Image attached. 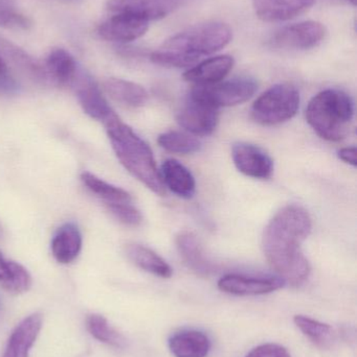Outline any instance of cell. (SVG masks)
I'll return each mask as SVG.
<instances>
[{"mask_svg": "<svg viewBox=\"0 0 357 357\" xmlns=\"http://www.w3.org/2000/svg\"><path fill=\"white\" fill-rule=\"evenodd\" d=\"M176 245L187 266L197 274L207 276L213 271V266L205 257L203 248L193 233H180L176 237Z\"/></svg>", "mask_w": 357, "mask_h": 357, "instance_id": "23", "label": "cell"}, {"mask_svg": "<svg viewBox=\"0 0 357 357\" xmlns=\"http://www.w3.org/2000/svg\"><path fill=\"white\" fill-rule=\"evenodd\" d=\"M347 1L350 2V3L354 4H354H356V0H347Z\"/></svg>", "mask_w": 357, "mask_h": 357, "instance_id": "37", "label": "cell"}, {"mask_svg": "<svg viewBox=\"0 0 357 357\" xmlns=\"http://www.w3.org/2000/svg\"><path fill=\"white\" fill-rule=\"evenodd\" d=\"M161 180L165 187L182 199H190L196 190V182L191 172L174 159H168L161 165Z\"/></svg>", "mask_w": 357, "mask_h": 357, "instance_id": "20", "label": "cell"}, {"mask_svg": "<svg viewBox=\"0 0 357 357\" xmlns=\"http://www.w3.org/2000/svg\"><path fill=\"white\" fill-rule=\"evenodd\" d=\"M106 206L107 210L117 218L119 222L128 227L140 226L143 220L142 213L133 205L132 202L124 203L109 204Z\"/></svg>", "mask_w": 357, "mask_h": 357, "instance_id": "31", "label": "cell"}, {"mask_svg": "<svg viewBox=\"0 0 357 357\" xmlns=\"http://www.w3.org/2000/svg\"><path fill=\"white\" fill-rule=\"evenodd\" d=\"M219 121V109L203 98L189 93L178 111L177 123L193 136L211 135Z\"/></svg>", "mask_w": 357, "mask_h": 357, "instance_id": "8", "label": "cell"}, {"mask_svg": "<svg viewBox=\"0 0 357 357\" xmlns=\"http://www.w3.org/2000/svg\"><path fill=\"white\" fill-rule=\"evenodd\" d=\"M180 4V0H109L107 10L111 14L126 13L145 20L165 18Z\"/></svg>", "mask_w": 357, "mask_h": 357, "instance_id": "13", "label": "cell"}, {"mask_svg": "<svg viewBox=\"0 0 357 357\" xmlns=\"http://www.w3.org/2000/svg\"><path fill=\"white\" fill-rule=\"evenodd\" d=\"M1 41L0 44H1L4 54L23 75H27V77H29V79L35 82V83L41 84V85L50 83V79H48L43 65L38 63L35 59L31 58L21 48L13 45L8 42L3 41V40H1Z\"/></svg>", "mask_w": 357, "mask_h": 357, "instance_id": "24", "label": "cell"}, {"mask_svg": "<svg viewBox=\"0 0 357 357\" xmlns=\"http://www.w3.org/2000/svg\"><path fill=\"white\" fill-rule=\"evenodd\" d=\"M232 38V29L226 23H201L166 40L151 54L150 60L168 68H188L196 65L203 56L226 47Z\"/></svg>", "mask_w": 357, "mask_h": 357, "instance_id": "2", "label": "cell"}, {"mask_svg": "<svg viewBox=\"0 0 357 357\" xmlns=\"http://www.w3.org/2000/svg\"><path fill=\"white\" fill-rule=\"evenodd\" d=\"M103 88L115 102L130 108H140L148 102V92L133 82L110 77L104 82Z\"/></svg>", "mask_w": 357, "mask_h": 357, "instance_id": "21", "label": "cell"}, {"mask_svg": "<svg viewBox=\"0 0 357 357\" xmlns=\"http://www.w3.org/2000/svg\"><path fill=\"white\" fill-rule=\"evenodd\" d=\"M232 157L237 169L247 177L268 180L274 174V161L263 149L255 144H234Z\"/></svg>", "mask_w": 357, "mask_h": 357, "instance_id": "11", "label": "cell"}, {"mask_svg": "<svg viewBox=\"0 0 357 357\" xmlns=\"http://www.w3.org/2000/svg\"><path fill=\"white\" fill-rule=\"evenodd\" d=\"M326 27L318 21H303L277 31L268 40L272 48L306 50L318 46L326 37Z\"/></svg>", "mask_w": 357, "mask_h": 357, "instance_id": "7", "label": "cell"}, {"mask_svg": "<svg viewBox=\"0 0 357 357\" xmlns=\"http://www.w3.org/2000/svg\"><path fill=\"white\" fill-rule=\"evenodd\" d=\"M88 333L101 343L115 348H124L126 340L117 329L113 328L108 321L101 314H90L86 319Z\"/></svg>", "mask_w": 357, "mask_h": 357, "instance_id": "27", "label": "cell"}, {"mask_svg": "<svg viewBox=\"0 0 357 357\" xmlns=\"http://www.w3.org/2000/svg\"><path fill=\"white\" fill-rule=\"evenodd\" d=\"M50 249L59 264H71L82 249V235L77 225L66 222L61 226L52 237Z\"/></svg>", "mask_w": 357, "mask_h": 357, "instance_id": "19", "label": "cell"}, {"mask_svg": "<svg viewBox=\"0 0 357 357\" xmlns=\"http://www.w3.org/2000/svg\"><path fill=\"white\" fill-rule=\"evenodd\" d=\"M148 29L149 21L134 15L117 13L99 25L98 33L107 41L128 43L140 39Z\"/></svg>", "mask_w": 357, "mask_h": 357, "instance_id": "12", "label": "cell"}, {"mask_svg": "<svg viewBox=\"0 0 357 357\" xmlns=\"http://www.w3.org/2000/svg\"><path fill=\"white\" fill-rule=\"evenodd\" d=\"M245 357H291L289 350L278 344H263L254 348Z\"/></svg>", "mask_w": 357, "mask_h": 357, "instance_id": "32", "label": "cell"}, {"mask_svg": "<svg viewBox=\"0 0 357 357\" xmlns=\"http://www.w3.org/2000/svg\"><path fill=\"white\" fill-rule=\"evenodd\" d=\"M163 150L173 154L189 155L198 152L201 148V142L191 134L180 131H170L161 134L157 139Z\"/></svg>", "mask_w": 357, "mask_h": 357, "instance_id": "28", "label": "cell"}, {"mask_svg": "<svg viewBox=\"0 0 357 357\" xmlns=\"http://www.w3.org/2000/svg\"><path fill=\"white\" fill-rule=\"evenodd\" d=\"M31 25V20L17 10L14 0H0V26L29 29Z\"/></svg>", "mask_w": 357, "mask_h": 357, "instance_id": "30", "label": "cell"}, {"mask_svg": "<svg viewBox=\"0 0 357 357\" xmlns=\"http://www.w3.org/2000/svg\"><path fill=\"white\" fill-rule=\"evenodd\" d=\"M286 283L280 277L245 276L240 274H228L218 281V289L230 295L261 296L274 293L282 289Z\"/></svg>", "mask_w": 357, "mask_h": 357, "instance_id": "10", "label": "cell"}, {"mask_svg": "<svg viewBox=\"0 0 357 357\" xmlns=\"http://www.w3.org/2000/svg\"><path fill=\"white\" fill-rule=\"evenodd\" d=\"M257 89L258 83L255 79L242 77L212 85H195L190 92L212 106L220 109L247 102L256 93Z\"/></svg>", "mask_w": 357, "mask_h": 357, "instance_id": "6", "label": "cell"}, {"mask_svg": "<svg viewBox=\"0 0 357 357\" xmlns=\"http://www.w3.org/2000/svg\"><path fill=\"white\" fill-rule=\"evenodd\" d=\"M357 151L356 146L342 149L339 152V158L347 165L356 167L357 165Z\"/></svg>", "mask_w": 357, "mask_h": 357, "instance_id": "34", "label": "cell"}, {"mask_svg": "<svg viewBox=\"0 0 357 357\" xmlns=\"http://www.w3.org/2000/svg\"><path fill=\"white\" fill-rule=\"evenodd\" d=\"M0 312H1V300H0Z\"/></svg>", "mask_w": 357, "mask_h": 357, "instance_id": "38", "label": "cell"}, {"mask_svg": "<svg viewBox=\"0 0 357 357\" xmlns=\"http://www.w3.org/2000/svg\"><path fill=\"white\" fill-rule=\"evenodd\" d=\"M81 181L90 192L102 199L104 205L132 202L131 195L127 191L119 188V187L113 186L87 172L82 174Z\"/></svg>", "mask_w": 357, "mask_h": 357, "instance_id": "26", "label": "cell"}, {"mask_svg": "<svg viewBox=\"0 0 357 357\" xmlns=\"http://www.w3.org/2000/svg\"><path fill=\"white\" fill-rule=\"evenodd\" d=\"M8 70V65H6V61L2 59L1 54H0V71Z\"/></svg>", "mask_w": 357, "mask_h": 357, "instance_id": "36", "label": "cell"}, {"mask_svg": "<svg viewBox=\"0 0 357 357\" xmlns=\"http://www.w3.org/2000/svg\"><path fill=\"white\" fill-rule=\"evenodd\" d=\"M312 222L302 206L289 205L277 212L264 229L262 248L270 268L285 283L299 287L312 272L301 245L312 233Z\"/></svg>", "mask_w": 357, "mask_h": 357, "instance_id": "1", "label": "cell"}, {"mask_svg": "<svg viewBox=\"0 0 357 357\" xmlns=\"http://www.w3.org/2000/svg\"><path fill=\"white\" fill-rule=\"evenodd\" d=\"M73 87L75 88L78 100L84 112L92 119L101 121L103 125L106 126L119 117L109 106L98 84L90 75L85 73L78 75Z\"/></svg>", "mask_w": 357, "mask_h": 357, "instance_id": "9", "label": "cell"}, {"mask_svg": "<svg viewBox=\"0 0 357 357\" xmlns=\"http://www.w3.org/2000/svg\"><path fill=\"white\" fill-rule=\"evenodd\" d=\"M126 255L138 268L161 278H171L173 270L159 254L138 243H129L125 247Z\"/></svg>", "mask_w": 357, "mask_h": 357, "instance_id": "22", "label": "cell"}, {"mask_svg": "<svg viewBox=\"0 0 357 357\" xmlns=\"http://www.w3.org/2000/svg\"><path fill=\"white\" fill-rule=\"evenodd\" d=\"M42 314L39 312L23 319L8 339L3 357H29L42 328Z\"/></svg>", "mask_w": 357, "mask_h": 357, "instance_id": "14", "label": "cell"}, {"mask_svg": "<svg viewBox=\"0 0 357 357\" xmlns=\"http://www.w3.org/2000/svg\"><path fill=\"white\" fill-rule=\"evenodd\" d=\"M168 347L174 357H207L212 342L203 331L182 329L170 337Z\"/></svg>", "mask_w": 357, "mask_h": 357, "instance_id": "15", "label": "cell"}, {"mask_svg": "<svg viewBox=\"0 0 357 357\" xmlns=\"http://www.w3.org/2000/svg\"><path fill=\"white\" fill-rule=\"evenodd\" d=\"M306 121L327 142L343 140L354 117L351 96L339 89H327L312 98L306 108Z\"/></svg>", "mask_w": 357, "mask_h": 357, "instance_id": "4", "label": "cell"}, {"mask_svg": "<svg viewBox=\"0 0 357 357\" xmlns=\"http://www.w3.org/2000/svg\"><path fill=\"white\" fill-rule=\"evenodd\" d=\"M8 261L10 260L4 259L2 256L1 252H0V283L2 281L6 280L8 276Z\"/></svg>", "mask_w": 357, "mask_h": 357, "instance_id": "35", "label": "cell"}, {"mask_svg": "<svg viewBox=\"0 0 357 357\" xmlns=\"http://www.w3.org/2000/svg\"><path fill=\"white\" fill-rule=\"evenodd\" d=\"M2 289L13 295H20L29 291L31 287V277L24 266L18 262L8 261V276L0 283Z\"/></svg>", "mask_w": 357, "mask_h": 357, "instance_id": "29", "label": "cell"}, {"mask_svg": "<svg viewBox=\"0 0 357 357\" xmlns=\"http://www.w3.org/2000/svg\"><path fill=\"white\" fill-rule=\"evenodd\" d=\"M316 0H253L256 15L268 22H279L303 14Z\"/></svg>", "mask_w": 357, "mask_h": 357, "instance_id": "16", "label": "cell"}, {"mask_svg": "<svg viewBox=\"0 0 357 357\" xmlns=\"http://www.w3.org/2000/svg\"><path fill=\"white\" fill-rule=\"evenodd\" d=\"M300 102V92L296 86L278 84L255 100L252 107V117L262 126L281 125L297 115Z\"/></svg>", "mask_w": 357, "mask_h": 357, "instance_id": "5", "label": "cell"}, {"mask_svg": "<svg viewBox=\"0 0 357 357\" xmlns=\"http://www.w3.org/2000/svg\"><path fill=\"white\" fill-rule=\"evenodd\" d=\"M293 323L316 347L325 349L333 344L335 333L330 325L302 314L296 316L293 318Z\"/></svg>", "mask_w": 357, "mask_h": 357, "instance_id": "25", "label": "cell"}, {"mask_svg": "<svg viewBox=\"0 0 357 357\" xmlns=\"http://www.w3.org/2000/svg\"><path fill=\"white\" fill-rule=\"evenodd\" d=\"M18 90V83L10 71H0V96H14Z\"/></svg>", "mask_w": 357, "mask_h": 357, "instance_id": "33", "label": "cell"}, {"mask_svg": "<svg viewBox=\"0 0 357 357\" xmlns=\"http://www.w3.org/2000/svg\"><path fill=\"white\" fill-rule=\"evenodd\" d=\"M234 58L228 54L207 59L186 71L184 79L195 85H212L226 79L234 67Z\"/></svg>", "mask_w": 357, "mask_h": 357, "instance_id": "17", "label": "cell"}, {"mask_svg": "<svg viewBox=\"0 0 357 357\" xmlns=\"http://www.w3.org/2000/svg\"><path fill=\"white\" fill-rule=\"evenodd\" d=\"M105 128L121 165L152 192L165 195L166 187L149 144L131 128L122 123L119 117L107 123Z\"/></svg>", "mask_w": 357, "mask_h": 357, "instance_id": "3", "label": "cell"}, {"mask_svg": "<svg viewBox=\"0 0 357 357\" xmlns=\"http://www.w3.org/2000/svg\"><path fill=\"white\" fill-rule=\"evenodd\" d=\"M43 66L50 82L58 87H73L79 75L75 59L63 48H52Z\"/></svg>", "mask_w": 357, "mask_h": 357, "instance_id": "18", "label": "cell"}]
</instances>
